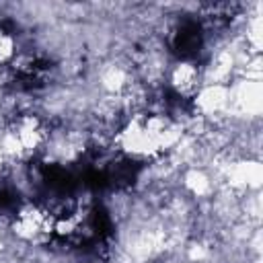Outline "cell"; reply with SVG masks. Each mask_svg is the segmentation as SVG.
Returning <instances> with one entry per match:
<instances>
[{"label": "cell", "instance_id": "cell-1", "mask_svg": "<svg viewBox=\"0 0 263 263\" xmlns=\"http://www.w3.org/2000/svg\"><path fill=\"white\" fill-rule=\"evenodd\" d=\"M164 86L175 99L191 103L203 86L201 62L189 58H173L164 76Z\"/></svg>", "mask_w": 263, "mask_h": 263}]
</instances>
